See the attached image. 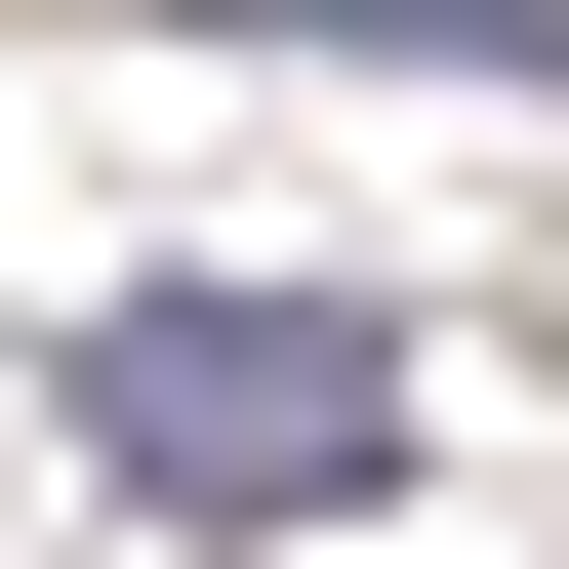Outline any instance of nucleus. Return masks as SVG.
<instances>
[{
    "instance_id": "f257e3e1",
    "label": "nucleus",
    "mask_w": 569,
    "mask_h": 569,
    "mask_svg": "<svg viewBox=\"0 0 569 569\" xmlns=\"http://www.w3.org/2000/svg\"><path fill=\"white\" fill-rule=\"evenodd\" d=\"M82 488L122 529H326V488H407V326L367 284H122L82 326Z\"/></svg>"
}]
</instances>
